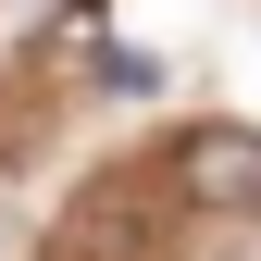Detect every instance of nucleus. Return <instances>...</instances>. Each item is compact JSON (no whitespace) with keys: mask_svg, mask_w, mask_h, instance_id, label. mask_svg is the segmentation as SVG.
I'll return each mask as SVG.
<instances>
[{"mask_svg":"<svg viewBox=\"0 0 261 261\" xmlns=\"http://www.w3.org/2000/svg\"><path fill=\"white\" fill-rule=\"evenodd\" d=\"M174 187H187V199H249L261 212V137H187Z\"/></svg>","mask_w":261,"mask_h":261,"instance_id":"obj_1","label":"nucleus"}]
</instances>
